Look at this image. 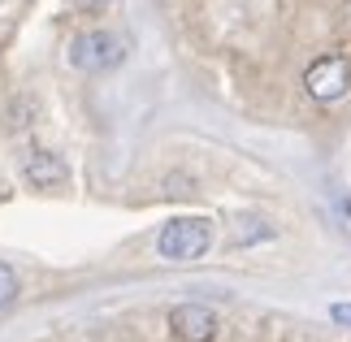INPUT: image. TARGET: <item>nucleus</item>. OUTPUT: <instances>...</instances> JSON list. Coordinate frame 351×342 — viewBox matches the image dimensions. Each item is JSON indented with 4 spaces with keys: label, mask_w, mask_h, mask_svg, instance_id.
Masks as SVG:
<instances>
[{
    "label": "nucleus",
    "mask_w": 351,
    "mask_h": 342,
    "mask_svg": "<svg viewBox=\"0 0 351 342\" xmlns=\"http://www.w3.org/2000/svg\"><path fill=\"white\" fill-rule=\"evenodd\" d=\"M208 247H213V221L208 217H173L156 234V252H160V260H169V265L199 260Z\"/></svg>",
    "instance_id": "nucleus-1"
},
{
    "label": "nucleus",
    "mask_w": 351,
    "mask_h": 342,
    "mask_svg": "<svg viewBox=\"0 0 351 342\" xmlns=\"http://www.w3.org/2000/svg\"><path fill=\"white\" fill-rule=\"evenodd\" d=\"M347 87H351V61L339 57V52H334V57H317L304 70V91L313 95V100H321V104L343 100Z\"/></svg>",
    "instance_id": "nucleus-2"
},
{
    "label": "nucleus",
    "mask_w": 351,
    "mask_h": 342,
    "mask_svg": "<svg viewBox=\"0 0 351 342\" xmlns=\"http://www.w3.org/2000/svg\"><path fill=\"white\" fill-rule=\"evenodd\" d=\"M117 61H121V44H117V35H109V31H87V35H78L70 44V65L83 70V74L113 70Z\"/></svg>",
    "instance_id": "nucleus-3"
},
{
    "label": "nucleus",
    "mask_w": 351,
    "mask_h": 342,
    "mask_svg": "<svg viewBox=\"0 0 351 342\" xmlns=\"http://www.w3.org/2000/svg\"><path fill=\"white\" fill-rule=\"evenodd\" d=\"M169 330L178 342H213L217 338V312L204 304H178L169 312Z\"/></svg>",
    "instance_id": "nucleus-4"
},
{
    "label": "nucleus",
    "mask_w": 351,
    "mask_h": 342,
    "mask_svg": "<svg viewBox=\"0 0 351 342\" xmlns=\"http://www.w3.org/2000/svg\"><path fill=\"white\" fill-rule=\"evenodd\" d=\"M22 178H26L31 186H61L65 178H70V165H65L57 152H26Z\"/></svg>",
    "instance_id": "nucleus-5"
},
{
    "label": "nucleus",
    "mask_w": 351,
    "mask_h": 342,
    "mask_svg": "<svg viewBox=\"0 0 351 342\" xmlns=\"http://www.w3.org/2000/svg\"><path fill=\"white\" fill-rule=\"evenodd\" d=\"M13 299H18V273H13V265L0 260V308H9Z\"/></svg>",
    "instance_id": "nucleus-6"
},
{
    "label": "nucleus",
    "mask_w": 351,
    "mask_h": 342,
    "mask_svg": "<svg viewBox=\"0 0 351 342\" xmlns=\"http://www.w3.org/2000/svg\"><path fill=\"white\" fill-rule=\"evenodd\" d=\"M113 0H70V9H78V13H104Z\"/></svg>",
    "instance_id": "nucleus-7"
},
{
    "label": "nucleus",
    "mask_w": 351,
    "mask_h": 342,
    "mask_svg": "<svg viewBox=\"0 0 351 342\" xmlns=\"http://www.w3.org/2000/svg\"><path fill=\"white\" fill-rule=\"evenodd\" d=\"M330 317L339 321V325H347V330H351V304H334V308H330Z\"/></svg>",
    "instance_id": "nucleus-8"
}]
</instances>
